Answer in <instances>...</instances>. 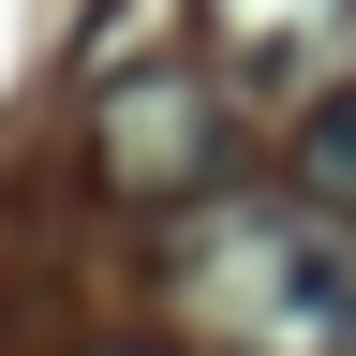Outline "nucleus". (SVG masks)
<instances>
[{
	"mask_svg": "<svg viewBox=\"0 0 356 356\" xmlns=\"http://www.w3.org/2000/svg\"><path fill=\"white\" fill-rule=\"evenodd\" d=\"M89 356H178V341H89Z\"/></svg>",
	"mask_w": 356,
	"mask_h": 356,
	"instance_id": "5",
	"label": "nucleus"
},
{
	"mask_svg": "<svg viewBox=\"0 0 356 356\" xmlns=\"http://www.w3.org/2000/svg\"><path fill=\"white\" fill-rule=\"evenodd\" d=\"M163 327L193 356H356V222L297 208V193H238L163 222L149 252Z\"/></svg>",
	"mask_w": 356,
	"mask_h": 356,
	"instance_id": "1",
	"label": "nucleus"
},
{
	"mask_svg": "<svg viewBox=\"0 0 356 356\" xmlns=\"http://www.w3.org/2000/svg\"><path fill=\"white\" fill-rule=\"evenodd\" d=\"M89 163H104L119 208L178 222V208H208L238 178V104L208 89V60H134V74L89 89Z\"/></svg>",
	"mask_w": 356,
	"mask_h": 356,
	"instance_id": "2",
	"label": "nucleus"
},
{
	"mask_svg": "<svg viewBox=\"0 0 356 356\" xmlns=\"http://www.w3.org/2000/svg\"><path fill=\"white\" fill-rule=\"evenodd\" d=\"M193 44L238 104H327L356 74V0H193Z\"/></svg>",
	"mask_w": 356,
	"mask_h": 356,
	"instance_id": "3",
	"label": "nucleus"
},
{
	"mask_svg": "<svg viewBox=\"0 0 356 356\" xmlns=\"http://www.w3.org/2000/svg\"><path fill=\"white\" fill-rule=\"evenodd\" d=\"M297 208L356 222V74L327 89V104H297Z\"/></svg>",
	"mask_w": 356,
	"mask_h": 356,
	"instance_id": "4",
	"label": "nucleus"
}]
</instances>
